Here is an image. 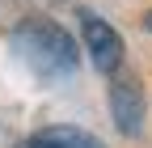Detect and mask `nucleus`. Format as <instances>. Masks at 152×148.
Wrapping results in <instances>:
<instances>
[{
	"instance_id": "f257e3e1",
	"label": "nucleus",
	"mask_w": 152,
	"mask_h": 148,
	"mask_svg": "<svg viewBox=\"0 0 152 148\" xmlns=\"http://www.w3.org/2000/svg\"><path fill=\"white\" fill-rule=\"evenodd\" d=\"M13 47H17V55H21L38 76H47V81L68 76V72L76 68V42L68 38L59 26H51V21L21 26L13 34Z\"/></svg>"
},
{
	"instance_id": "f03ea898",
	"label": "nucleus",
	"mask_w": 152,
	"mask_h": 148,
	"mask_svg": "<svg viewBox=\"0 0 152 148\" xmlns=\"http://www.w3.org/2000/svg\"><path fill=\"white\" fill-rule=\"evenodd\" d=\"M85 47H89V59L97 72H118L123 64V38L114 34V26H106L102 17L85 13Z\"/></svg>"
},
{
	"instance_id": "7ed1b4c3",
	"label": "nucleus",
	"mask_w": 152,
	"mask_h": 148,
	"mask_svg": "<svg viewBox=\"0 0 152 148\" xmlns=\"http://www.w3.org/2000/svg\"><path fill=\"white\" fill-rule=\"evenodd\" d=\"M110 110H114V123L123 136H135L144 127V89L135 76H118L110 85Z\"/></svg>"
},
{
	"instance_id": "20e7f679",
	"label": "nucleus",
	"mask_w": 152,
	"mask_h": 148,
	"mask_svg": "<svg viewBox=\"0 0 152 148\" xmlns=\"http://www.w3.org/2000/svg\"><path fill=\"white\" fill-rule=\"evenodd\" d=\"M30 140L42 144V148H106L97 136L80 131V127H42V131H34Z\"/></svg>"
},
{
	"instance_id": "39448f33",
	"label": "nucleus",
	"mask_w": 152,
	"mask_h": 148,
	"mask_svg": "<svg viewBox=\"0 0 152 148\" xmlns=\"http://www.w3.org/2000/svg\"><path fill=\"white\" fill-rule=\"evenodd\" d=\"M144 30H152V13H148V17H144Z\"/></svg>"
}]
</instances>
